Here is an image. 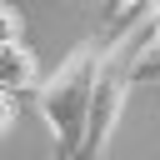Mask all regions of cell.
I'll list each match as a JSON object with an SVG mask.
<instances>
[{
    "instance_id": "obj_5",
    "label": "cell",
    "mask_w": 160,
    "mask_h": 160,
    "mask_svg": "<svg viewBox=\"0 0 160 160\" xmlns=\"http://www.w3.org/2000/svg\"><path fill=\"white\" fill-rule=\"evenodd\" d=\"M145 0H105V15H110V25H130V15L140 10Z\"/></svg>"
},
{
    "instance_id": "obj_4",
    "label": "cell",
    "mask_w": 160,
    "mask_h": 160,
    "mask_svg": "<svg viewBox=\"0 0 160 160\" xmlns=\"http://www.w3.org/2000/svg\"><path fill=\"white\" fill-rule=\"evenodd\" d=\"M135 80H160V40H150L135 60Z\"/></svg>"
},
{
    "instance_id": "obj_1",
    "label": "cell",
    "mask_w": 160,
    "mask_h": 160,
    "mask_svg": "<svg viewBox=\"0 0 160 160\" xmlns=\"http://www.w3.org/2000/svg\"><path fill=\"white\" fill-rule=\"evenodd\" d=\"M100 60H105V40H80L35 90V110L45 115V125L55 135V160H80V150H85Z\"/></svg>"
},
{
    "instance_id": "obj_2",
    "label": "cell",
    "mask_w": 160,
    "mask_h": 160,
    "mask_svg": "<svg viewBox=\"0 0 160 160\" xmlns=\"http://www.w3.org/2000/svg\"><path fill=\"white\" fill-rule=\"evenodd\" d=\"M150 40L140 35H115L105 40V60H100V80H95V110H90V135H85V150L80 160H100V150L110 145L115 125H120V110H125V95H130V80H135V60Z\"/></svg>"
},
{
    "instance_id": "obj_3",
    "label": "cell",
    "mask_w": 160,
    "mask_h": 160,
    "mask_svg": "<svg viewBox=\"0 0 160 160\" xmlns=\"http://www.w3.org/2000/svg\"><path fill=\"white\" fill-rule=\"evenodd\" d=\"M5 45H0V85L5 95H25V90H40V60L35 50L25 45V30H20V10L5 5Z\"/></svg>"
},
{
    "instance_id": "obj_6",
    "label": "cell",
    "mask_w": 160,
    "mask_h": 160,
    "mask_svg": "<svg viewBox=\"0 0 160 160\" xmlns=\"http://www.w3.org/2000/svg\"><path fill=\"white\" fill-rule=\"evenodd\" d=\"M150 30H155V40H160V0H155V10H150Z\"/></svg>"
}]
</instances>
